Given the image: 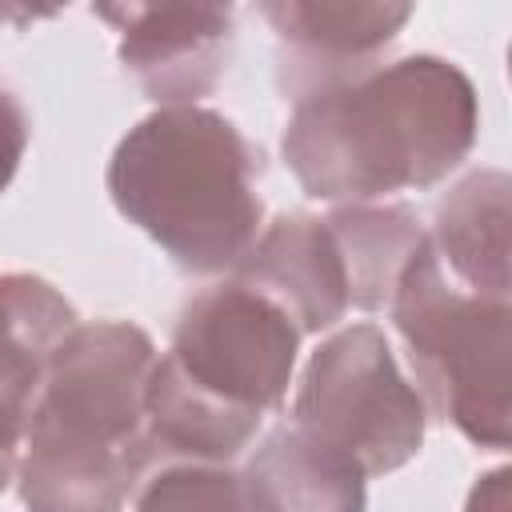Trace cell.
<instances>
[{
    "label": "cell",
    "instance_id": "1",
    "mask_svg": "<svg viewBox=\"0 0 512 512\" xmlns=\"http://www.w3.org/2000/svg\"><path fill=\"white\" fill-rule=\"evenodd\" d=\"M476 132L472 80L452 60L400 56L300 92L280 152L312 200L372 204L440 184Z\"/></svg>",
    "mask_w": 512,
    "mask_h": 512
},
{
    "label": "cell",
    "instance_id": "2",
    "mask_svg": "<svg viewBox=\"0 0 512 512\" xmlns=\"http://www.w3.org/2000/svg\"><path fill=\"white\" fill-rule=\"evenodd\" d=\"M156 344L128 320L76 324L44 360L28 400L16 464L20 500L36 512L124 508L156 464L148 380Z\"/></svg>",
    "mask_w": 512,
    "mask_h": 512
},
{
    "label": "cell",
    "instance_id": "3",
    "mask_svg": "<svg viewBox=\"0 0 512 512\" xmlns=\"http://www.w3.org/2000/svg\"><path fill=\"white\" fill-rule=\"evenodd\" d=\"M296 320L260 288L224 280L196 292L148 380V440L156 460L232 464L260 420L288 396Z\"/></svg>",
    "mask_w": 512,
    "mask_h": 512
},
{
    "label": "cell",
    "instance_id": "4",
    "mask_svg": "<svg viewBox=\"0 0 512 512\" xmlns=\"http://www.w3.org/2000/svg\"><path fill=\"white\" fill-rule=\"evenodd\" d=\"M260 172V148L228 116L160 104L120 136L104 184L116 212L184 272L216 276L232 272L260 236Z\"/></svg>",
    "mask_w": 512,
    "mask_h": 512
},
{
    "label": "cell",
    "instance_id": "5",
    "mask_svg": "<svg viewBox=\"0 0 512 512\" xmlns=\"http://www.w3.org/2000/svg\"><path fill=\"white\" fill-rule=\"evenodd\" d=\"M392 324L408 348L412 380L440 420L464 440L504 452L512 440V304L456 284L428 232L408 256L392 300Z\"/></svg>",
    "mask_w": 512,
    "mask_h": 512
},
{
    "label": "cell",
    "instance_id": "6",
    "mask_svg": "<svg viewBox=\"0 0 512 512\" xmlns=\"http://www.w3.org/2000/svg\"><path fill=\"white\" fill-rule=\"evenodd\" d=\"M292 424L372 480L420 452L428 408L416 384L404 380L384 332L376 324H348L308 356Z\"/></svg>",
    "mask_w": 512,
    "mask_h": 512
},
{
    "label": "cell",
    "instance_id": "7",
    "mask_svg": "<svg viewBox=\"0 0 512 512\" xmlns=\"http://www.w3.org/2000/svg\"><path fill=\"white\" fill-rule=\"evenodd\" d=\"M280 40V88L300 92L376 64L416 0H256Z\"/></svg>",
    "mask_w": 512,
    "mask_h": 512
},
{
    "label": "cell",
    "instance_id": "8",
    "mask_svg": "<svg viewBox=\"0 0 512 512\" xmlns=\"http://www.w3.org/2000/svg\"><path fill=\"white\" fill-rule=\"evenodd\" d=\"M232 272L236 280L272 296L300 332H324L352 308L344 256L324 216H276L268 228H260L256 244Z\"/></svg>",
    "mask_w": 512,
    "mask_h": 512
},
{
    "label": "cell",
    "instance_id": "9",
    "mask_svg": "<svg viewBox=\"0 0 512 512\" xmlns=\"http://www.w3.org/2000/svg\"><path fill=\"white\" fill-rule=\"evenodd\" d=\"M244 508L272 512H352L364 508V476L304 436L296 424L268 432L236 472Z\"/></svg>",
    "mask_w": 512,
    "mask_h": 512
},
{
    "label": "cell",
    "instance_id": "10",
    "mask_svg": "<svg viewBox=\"0 0 512 512\" xmlns=\"http://www.w3.org/2000/svg\"><path fill=\"white\" fill-rule=\"evenodd\" d=\"M508 192V172L476 168L436 204L428 232L444 272L484 296H508Z\"/></svg>",
    "mask_w": 512,
    "mask_h": 512
},
{
    "label": "cell",
    "instance_id": "11",
    "mask_svg": "<svg viewBox=\"0 0 512 512\" xmlns=\"http://www.w3.org/2000/svg\"><path fill=\"white\" fill-rule=\"evenodd\" d=\"M328 228L336 232L344 272H348V296L352 308L372 312L388 308L392 288L408 264V256L424 244V224L404 204H336L328 216Z\"/></svg>",
    "mask_w": 512,
    "mask_h": 512
},
{
    "label": "cell",
    "instance_id": "12",
    "mask_svg": "<svg viewBox=\"0 0 512 512\" xmlns=\"http://www.w3.org/2000/svg\"><path fill=\"white\" fill-rule=\"evenodd\" d=\"M76 308L40 276H0V368L40 380L48 352L76 328Z\"/></svg>",
    "mask_w": 512,
    "mask_h": 512
},
{
    "label": "cell",
    "instance_id": "13",
    "mask_svg": "<svg viewBox=\"0 0 512 512\" xmlns=\"http://www.w3.org/2000/svg\"><path fill=\"white\" fill-rule=\"evenodd\" d=\"M128 504L136 508H244L236 472L212 460H156L136 484Z\"/></svg>",
    "mask_w": 512,
    "mask_h": 512
},
{
    "label": "cell",
    "instance_id": "14",
    "mask_svg": "<svg viewBox=\"0 0 512 512\" xmlns=\"http://www.w3.org/2000/svg\"><path fill=\"white\" fill-rule=\"evenodd\" d=\"M32 388H36L32 376H20V372L0 368V492L8 488V480H16Z\"/></svg>",
    "mask_w": 512,
    "mask_h": 512
},
{
    "label": "cell",
    "instance_id": "15",
    "mask_svg": "<svg viewBox=\"0 0 512 512\" xmlns=\"http://www.w3.org/2000/svg\"><path fill=\"white\" fill-rule=\"evenodd\" d=\"M232 8H236V0H128L124 28L136 24V20H176V24L232 28Z\"/></svg>",
    "mask_w": 512,
    "mask_h": 512
},
{
    "label": "cell",
    "instance_id": "16",
    "mask_svg": "<svg viewBox=\"0 0 512 512\" xmlns=\"http://www.w3.org/2000/svg\"><path fill=\"white\" fill-rule=\"evenodd\" d=\"M28 136H32V124H28V112H24L20 96L0 88V192L16 176V168L28 152Z\"/></svg>",
    "mask_w": 512,
    "mask_h": 512
},
{
    "label": "cell",
    "instance_id": "17",
    "mask_svg": "<svg viewBox=\"0 0 512 512\" xmlns=\"http://www.w3.org/2000/svg\"><path fill=\"white\" fill-rule=\"evenodd\" d=\"M68 8V0H0V24L4 28H28L40 20H52Z\"/></svg>",
    "mask_w": 512,
    "mask_h": 512
},
{
    "label": "cell",
    "instance_id": "18",
    "mask_svg": "<svg viewBox=\"0 0 512 512\" xmlns=\"http://www.w3.org/2000/svg\"><path fill=\"white\" fill-rule=\"evenodd\" d=\"M92 12H96L104 24L124 28V20H128V0H92Z\"/></svg>",
    "mask_w": 512,
    "mask_h": 512
}]
</instances>
